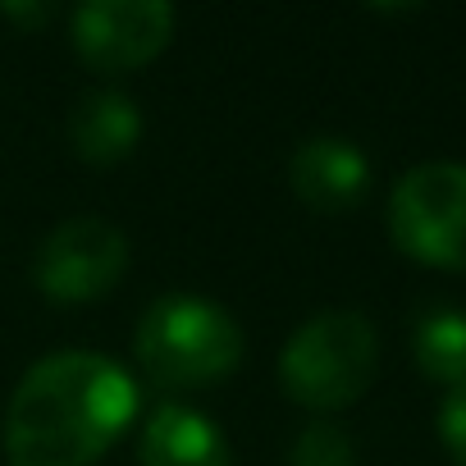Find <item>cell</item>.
<instances>
[{"mask_svg":"<svg viewBox=\"0 0 466 466\" xmlns=\"http://www.w3.org/2000/svg\"><path fill=\"white\" fill-rule=\"evenodd\" d=\"M137 420V380L101 352H51L5 407L10 466H92Z\"/></svg>","mask_w":466,"mask_h":466,"instance_id":"1","label":"cell"},{"mask_svg":"<svg viewBox=\"0 0 466 466\" xmlns=\"http://www.w3.org/2000/svg\"><path fill=\"white\" fill-rule=\"evenodd\" d=\"M248 339L224 307L192 298V293H165L156 298L133 334V357L142 375L169 393H192L224 384L243 366Z\"/></svg>","mask_w":466,"mask_h":466,"instance_id":"2","label":"cell"},{"mask_svg":"<svg viewBox=\"0 0 466 466\" xmlns=\"http://www.w3.org/2000/svg\"><path fill=\"white\" fill-rule=\"evenodd\" d=\"M380 370V334L361 311H320L279 352V389L307 411L352 407Z\"/></svg>","mask_w":466,"mask_h":466,"instance_id":"3","label":"cell"},{"mask_svg":"<svg viewBox=\"0 0 466 466\" xmlns=\"http://www.w3.org/2000/svg\"><path fill=\"white\" fill-rule=\"evenodd\" d=\"M389 238L430 270L466 275V165L430 160L407 169L389 192Z\"/></svg>","mask_w":466,"mask_h":466,"instance_id":"4","label":"cell"},{"mask_svg":"<svg viewBox=\"0 0 466 466\" xmlns=\"http://www.w3.org/2000/svg\"><path fill=\"white\" fill-rule=\"evenodd\" d=\"M128 270V238L101 215H74L60 219L37 257H33V284L56 307H87L106 298Z\"/></svg>","mask_w":466,"mask_h":466,"instance_id":"5","label":"cell"},{"mask_svg":"<svg viewBox=\"0 0 466 466\" xmlns=\"http://www.w3.org/2000/svg\"><path fill=\"white\" fill-rule=\"evenodd\" d=\"M69 42L92 74H133L174 42V10L165 0H87L69 19Z\"/></svg>","mask_w":466,"mask_h":466,"instance_id":"6","label":"cell"},{"mask_svg":"<svg viewBox=\"0 0 466 466\" xmlns=\"http://www.w3.org/2000/svg\"><path fill=\"white\" fill-rule=\"evenodd\" d=\"M289 187L316 215H348L370 192V160L348 137H311L289 160Z\"/></svg>","mask_w":466,"mask_h":466,"instance_id":"7","label":"cell"},{"mask_svg":"<svg viewBox=\"0 0 466 466\" xmlns=\"http://www.w3.org/2000/svg\"><path fill=\"white\" fill-rule=\"evenodd\" d=\"M137 461L142 466H233V452L224 430L206 411L187 402H160L142 425Z\"/></svg>","mask_w":466,"mask_h":466,"instance_id":"8","label":"cell"},{"mask_svg":"<svg viewBox=\"0 0 466 466\" xmlns=\"http://www.w3.org/2000/svg\"><path fill=\"white\" fill-rule=\"evenodd\" d=\"M65 133H69V147L83 165L110 169V165L133 156V147L142 137V110L133 106V96H124L115 87H96V92L78 96Z\"/></svg>","mask_w":466,"mask_h":466,"instance_id":"9","label":"cell"},{"mask_svg":"<svg viewBox=\"0 0 466 466\" xmlns=\"http://www.w3.org/2000/svg\"><path fill=\"white\" fill-rule=\"evenodd\" d=\"M411 352L425 380L452 389H466V311L452 307H434L416 320L411 334Z\"/></svg>","mask_w":466,"mask_h":466,"instance_id":"10","label":"cell"},{"mask_svg":"<svg viewBox=\"0 0 466 466\" xmlns=\"http://www.w3.org/2000/svg\"><path fill=\"white\" fill-rule=\"evenodd\" d=\"M289 466H357V448L348 439L343 425L334 420H311L293 448H289Z\"/></svg>","mask_w":466,"mask_h":466,"instance_id":"11","label":"cell"},{"mask_svg":"<svg viewBox=\"0 0 466 466\" xmlns=\"http://www.w3.org/2000/svg\"><path fill=\"white\" fill-rule=\"evenodd\" d=\"M439 439L457 466H466V389H452L439 407Z\"/></svg>","mask_w":466,"mask_h":466,"instance_id":"12","label":"cell"},{"mask_svg":"<svg viewBox=\"0 0 466 466\" xmlns=\"http://www.w3.org/2000/svg\"><path fill=\"white\" fill-rule=\"evenodd\" d=\"M0 15L15 19L19 28H46V24L56 19V10H51V5H42V0H37V5H15V0H10V5H0Z\"/></svg>","mask_w":466,"mask_h":466,"instance_id":"13","label":"cell"}]
</instances>
